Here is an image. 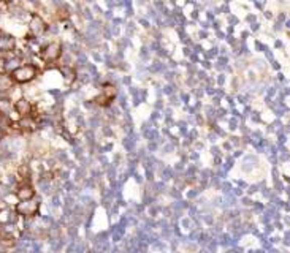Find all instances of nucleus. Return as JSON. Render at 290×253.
<instances>
[{"label":"nucleus","mask_w":290,"mask_h":253,"mask_svg":"<svg viewBox=\"0 0 290 253\" xmlns=\"http://www.w3.org/2000/svg\"><path fill=\"white\" fill-rule=\"evenodd\" d=\"M15 195L18 198V201H26V200H32V198H35V190L29 182H23V184H19Z\"/></svg>","instance_id":"0eeeda50"},{"label":"nucleus","mask_w":290,"mask_h":253,"mask_svg":"<svg viewBox=\"0 0 290 253\" xmlns=\"http://www.w3.org/2000/svg\"><path fill=\"white\" fill-rule=\"evenodd\" d=\"M0 253H12V251H0Z\"/></svg>","instance_id":"2eb2a0df"},{"label":"nucleus","mask_w":290,"mask_h":253,"mask_svg":"<svg viewBox=\"0 0 290 253\" xmlns=\"http://www.w3.org/2000/svg\"><path fill=\"white\" fill-rule=\"evenodd\" d=\"M62 71H63V74H65V79H67V81H70V79H73V78H75V70L67 68V67H63V68H62Z\"/></svg>","instance_id":"f8f14e48"},{"label":"nucleus","mask_w":290,"mask_h":253,"mask_svg":"<svg viewBox=\"0 0 290 253\" xmlns=\"http://www.w3.org/2000/svg\"><path fill=\"white\" fill-rule=\"evenodd\" d=\"M7 59V54H4V52H0V63H4V60Z\"/></svg>","instance_id":"ddd939ff"},{"label":"nucleus","mask_w":290,"mask_h":253,"mask_svg":"<svg viewBox=\"0 0 290 253\" xmlns=\"http://www.w3.org/2000/svg\"><path fill=\"white\" fill-rule=\"evenodd\" d=\"M8 74H10V78H12L13 82L27 84V82L34 81L37 78L38 68L32 63H26V65H19V67H16L13 71H10Z\"/></svg>","instance_id":"f257e3e1"},{"label":"nucleus","mask_w":290,"mask_h":253,"mask_svg":"<svg viewBox=\"0 0 290 253\" xmlns=\"http://www.w3.org/2000/svg\"><path fill=\"white\" fill-rule=\"evenodd\" d=\"M4 135H5V133H4V128H2V127H0V141H2V139H4Z\"/></svg>","instance_id":"4468645a"},{"label":"nucleus","mask_w":290,"mask_h":253,"mask_svg":"<svg viewBox=\"0 0 290 253\" xmlns=\"http://www.w3.org/2000/svg\"><path fill=\"white\" fill-rule=\"evenodd\" d=\"M29 32H30V37H41L43 34L46 32V23L43 21L41 16L38 15H32L30 18V23H29Z\"/></svg>","instance_id":"20e7f679"},{"label":"nucleus","mask_w":290,"mask_h":253,"mask_svg":"<svg viewBox=\"0 0 290 253\" xmlns=\"http://www.w3.org/2000/svg\"><path fill=\"white\" fill-rule=\"evenodd\" d=\"M16 212H12L10 209H0V225H8L13 222V217Z\"/></svg>","instance_id":"9b49d317"},{"label":"nucleus","mask_w":290,"mask_h":253,"mask_svg":"<svg viewBox=\"0 0 290 253\" xmlns=\"http://www.w3.org/2000/svg\"><path fill=\"white\" fill-rule=\"evenodd\" d=\"M40 56H41L43 60L48 62V63L56 62L62 56V45L59 41H51V43H48L46 46L41 48Z\"/></svg>","instance_id":"7ed1b4c3"},{"label":"nucleus","mask_w":290,"mask_h":253,"mask_svg":"<svg viewBox=\"0 0 290 253\" xmlns=\"http://www.w3.org/2000/svg\"><path fill=\"white\" fill-rule=\"evenodd\" d=\"M15 48H16V40L12 35L0 34V52L8 54V52L15 51Z\"/></svg>","instance_id":"6e6552de"},{"label":"nucleus","mask_w":290,"mask_h":253,"mask_svg":"<svg viewBox=\"0 0 290 253\" xmlns=\"http://www.w3.org/2000/svg\"><path fill=\"white\" fill-rule=\"evenodd\" d=\"M16 127L23 131H35L38 124L34 119V116H29V117H19V120L16 122Z\"/></svg>","instance_id":"1a4fd4ad"},{"label":"nucleus","mask_w":290,"mask_h":253,"mask_svg":"<svg viewBox=\"0 0 290 253\" xmlns=\"http://www.w3.org/2000/svg\"><path fill=\"white\" fill-rule=\"evenodd\" d=\"M13 109L16 111V114L19 117H29L32 116V111H34V106H32V103L27 100V98H19V100L15 102L13 105Z\"/></svg>","instance_id":"423d86ee"},{"label":"nucleus","mask_w":290,"mask_h":253,"mask_svg":"<svg viewBox=\"0 0 290 253\" xmlns=\"http://www.w3.org/2000/svg\"><path fill=\"white\" fill-rule=\"evenodd\" d=\"M12 86H13V81H12V78H10V74L0 73V92L10 91L12 89Z\"/></svg>","instance_id":"9d476101"},{"label":"nucleus","mask_w":290,"mask_h":253,"mask_svg":"<svg viewBox=\"0 0 290 253\" xmlns=\"http://www.w3.org/2000/svg\"><path fill=\"white\" fill-rule=\"evenodd\" d=\"M116 97V87L113 84H105L102 87V94L95 98V102L102 105V106H108Z\"/></svg>","instance_id":"39448f33"},{"label":"nucleus","mask_w":290,"mask_h":253,"mask_svg":"<svg viewBox=\"0 0 290 253\" xmlns=\"http://www.w3.org/2000/svg\"><path fill=\"white\" fill-rule=\"evenodd\" d=\"M40 211V203L32 198V200H26V201H18L15 204V212L18 217L21 218H29V217H35Z\"/></svg>","instance_id":"f03ea898"}]
</instances>
